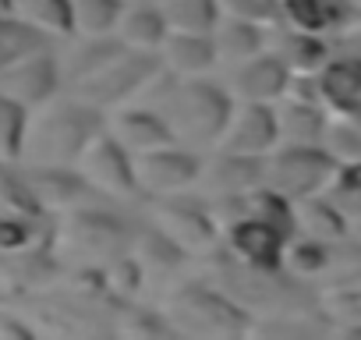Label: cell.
<instances>
[{"mask_svg": "<svg viewBox=\"0 0 361 340\" xmlns=\"http://www.w3.org/2000/svg\"><path fill=\"white\" fill-rule=\"evenodd\" d=\"M32 329L25 326V322H18V319H11V315H4L0 312V336H29Z\"/></svg>", "mask_w": 361, "mask_h": 340, "instance_id": "1f68e13d", "label": "cell"}, {"mask_svg": "<svg viewBox=\"0 0 361 340\" xmlns=\"http://www.w3.org/2000/svg\"><path fill=\"white\" fill-rule=\"evenodd\" d=\"M106 128H110L135 156L177 142V131H173V124L166 121V114L149 110V107H121Z\"/></svg>", "mask_w": 361, "mask_h": 340, "instance_id": "7c38bea8", "label": "cell"}, {"mask_svg": "<svg viewBox=\"0 0 361 340\" xmlns=\"http://www.w3.org/2000/svg\"><path fill=\"white\" fill-rule=\"evenodd\" d=\"M117 36L131 47V50H152L159 54L166 36H170V22L159 8V0H135L131 8H124Z\"/></svg>", "mask_w": 361, "mask_h": 340, "instance_id": "9a60e30c", "label": "cell"}, {"mask_svg": "<svg viewBox=\"0 0 361 340\" xmlns=\"http://www.w3.org/2000/svg\"><path fill=\"white\" fill-rule=\"evenodd\" d=\"M322 145L336 156L340 166H361V124H357V121L343 117V121L329 124Z\"/></svg>", "mask_w": 361, "mask_h": 340, "instance_id": "f1b7e54d", "label": "cell"}, {"mask_svg": "<svg viewBox=\"0 0 361 340\" xmlns=\"http://www.w3.org/2000/svg\"><path fill=\"white\" fill-rule=\"evenodd\" d=\"M25 131H29V107L15 103L0 92V163H18L25 152Z\"/></svg>", "mask_w": 361, "mask_h": 340, "instance_id": "603a6c76", "label": "cell"}, {"mask_svg": "<svg viewBox=\"0 0 361 340\" xmlns=\"http://www.w3.org/2000/svg\"><path fill=\"white\" fill-rule=\"evenodd\" d=\"M350 4H354V8H361V0H350Z\"/></svg>", "mask_w": 361, "mask_h": 340, "instance_id": "e575fe53", "label": "cell"}, {"mask_svg": "<svg viewBox=\"0 0 361 340\" xmlns=\"http://www.w3.org/2000/svg\"><path fill=\"white\" fill-rule=\"evenodd\" d=\"M47 32L32 29L29 22L22 18H0V71L8 64H15L18 57L25 54H36V50H47Z\"/></svg>", "mask_w": 361, "mask_h": 340, "instance_id": "484cf974", "label": "cell"}, {"mask_svg": "<svg viewBox=\"0 0 361 340\" xmlns=\"http://www.w3.org/2000/svg\"><path fill=\"white\" fill-rule=\"evenodd\" d=\"M227 245H231V252L241 255L255 273H276V269L287 262L290 234L280 231L276 224L262 220V217L241 213V217L231 220V227H227Z\"/></svg>", "mask_w": 361, "mask_h": 340, "instance_id": "52a82bcc", "label": "cell"}, {"mask_svg": "<svg viewBox=\"0 0 361 340\" xmlns=\"http://www.w3.org/2000/svg\"><path fill=\"white\" fill-rule=\"evenodd\" d=\"M163 64L180 75V78H195V75H209L220 64V47L213 32H185V29H170L166 43H163Z\"/></svg>", "mask_w": 361, "mask_h": 340, "instance_id": "4fadbf2b", "label": "cell"}, {"mask_svg": "<svg viewBox=\"0 0 361 340\" xmlns=\"http://www.w3.org/2000/svg\"><path fill=\"white\" fill-rule=\"evenodd\" d=\"M163 54L152 50H124L117 61H110L103 71H96L92 78L75 85V96L106 110V107H124L128 99H135L145 85H152V78L163 71Z\"/></svg>", "mask_w": 361, "mask_h": 340, "instance_id": "277c9868", "label": "cell"}, {"mask_svg": "<svg viewBox=\"0 0 361 340\" xmlns=\"http://www.w3.org/2000/svg\"><path fill=\"white\" fill-rule=\"evenodd\" d=\"M75 166H78V174L89 181V188H99V192H106L114 199L142 195L138 170H135V152L110 128H103L89 142V149L82 152V159Z\"/></svg>", "mask_w": 361, "mask_h": 340, "instance_id": "5b68a950", "label": "cell"}, {"mask_svg": "<svg viewBox=\"0 0 361 340\" xmlns=\"http://www.w3.org/2000/svg\"><path fill=\"white\" fill-rule=\"evenodd\" d=\"M294 82V68L280 57V50H262L252 61H241L234 71V96L241 103H280Z\"/></svg>", "mask_w": 361, "mask_h": 340, "instance_id": "9c48e42d", "label": "cell"}, {"mask_svg": "<svg viewBox=\"0 0 361 340\" xmlns=\"http://www.w3.org/2000/svg\"><path fill=\"white\" fill-rule=\"evenodd\" d=\"M287 266L301 277H315L322 269L333 266V255H329V245L322 238H298L287 245Z\"/></svg>", "mask_w": 361, "mask_h": 340, "instance_id": "83f0119b", "label": "cell"}, {"mask_svg": "<svg viewBox=\"0 0 361 340\" xmlns=\"http://www.w3.org/2000/svg\"><path fill=\"white\" fill-rule=\"evenodd\" d=\"M343 54H350V57H357V61H361V32H357V36H350V40L343 43Z\"/></svg>", "mask_w": 361, "mask_h": 340, "instance_id": "836d02e7", "label": "cell"}, {"mask_svg": "<svg viewBox=\"0 0 361 340\" xmlns=\"http://www.w3.org/2000/svg\"><path fill=\"white\" fill-rule=\"evenodd\" d=\"M216 47H220V57L224 61H252L255 54L266 50V25L262 22H248V18H220L216 25Z\"/></svg>", "mask_w": 361, "mask_h": 340, "instance_id": "d6986e66", "label": "cell"}, {"mask_svg": "<svg viewBox=\"0 0 361 340\" xmlns=\"http://www.w3.org/2000/svg\"><path fill=\"white\" fill-rule=\"evenodd\" d=\"M22 178L43 210H68L89 188V181L71 166H29L22 170Z\"/></svg>", "mask_w": 361, "mask_h": 340, "instance_id": "5bb4252c", "label": "cell"}, {"mask_svg": "<svg viewBox=\"0 0 361 340\" xmlns=\"http://www.w3.org/2000/svg\"><path fill=\"white\" fill-rule=\"evenodd\" d=\"M159 8L170 29H185V32H216L224 18L220 0H159Z\"/></svg>", "mask_w": 361, "mask_h": 340, "instance_id": "7402d4cb", "label": "cell"}, {"mask_svg": "<svg viewBox=\"0 0 361 340\" xmlns=\"http://www.w3.org/2000/svg\"><path fill=\"white\" fill-rule=\"evenodd\" d=\"M166 227H170V234L177 231V227H185V234L180 238H188L192 245H206V241H213V220L206 217V210H192V206H180V202H173L170 206V213H166Z\"/></svg>", "mask_w": 361, "mask_h": 340, "instance_id": "f546056e", "label": "cell"}, {"mask_svg": "<svg viewBox=\"0 0 361 340\" xmlns=\"http://www.w3.org/2000/svg\"><path fill=\"white\" fill-rule=\"evenodd\" d=\"M18 18L47 36H78L71 0H18Z\"/></svg>", "mask_w": 361, "mask_h": 340, "instance_id": "44dd1931", "label": "cell"}, {"mask_svg": "<svg viewBox=\"0 0 361 340\" xmlns=\"http://www.w3.org/2000/svg\"><path fill=\"white\" fill-rule=\"evenodd\" d=\"M336 156L326 145H290L280 142L269 152V178L266 185H273L276 192H283L294 202L315 199L333 178H336Z\"/></svg>", "mask_w": 361, "mask_h": 340, "instance_id": "3957f363", "label": "cell"}, {"mask_svg": "<svg viewBox=\"0 0 361 340\" xmlns=\"http://www.w3.org/2000/svg\"><path fill=\"white\" fill-rule=\"evenodd\" d=\"M0 18H18V0H0Z\"/></svg>", "mask_w": 361, "mask_h": 340, "instance_id": "d6a6232c", "label": "cell"}, {"mask_svg": "<svg viewBox=\"0 0 361 340\" xmlns=\"http://www.w3.org/2000/svg\"><path fill=\"white\" fill-rule=\"evenodd\" d=\"M135 170H138L142 195H177L202 178V159L192 149H180L173 142V145L138 152Z\"/></svg>", "mask_w": 361, "mask_h": 340, "instance_id": "8992f818", "label": "cell"}, {"mask_svg": "<svg viewBox=\"0 0 361 340\" xmlns=\"http://www.w3.org/2000/svg\"><path fill=\"white\" fill-rule=\"evenodd\" d=\"M103 128L106 124L99 107L75 96L68 103L39 110V117H29L22 159L29 166H75Z\"/></svg>", "mask_w": 361, "mask_h": 340, "instance_id": "6da1fadb", "label": "cell"}, {"mask_svg": "<svg viewBox=\"0 0 361 340\" xmlns=\"http://www.w3.org/2000/svg\"><path fill=\"white\" fill-rule=\"evenodd\" d=\"M276 114H280V138L283 142H290V145H322L326 142L329 121L322 114V103L283 96Z\"/></svg>", "mask_w": 361, "mask_h": 340, "instance_id": "2e32d148", "label": "cell"}, {"mask_svg": "<svg viewBox=\"0 0 361 340\" xmlns=\"http://www.w3.org/2000/svg\"><path fill=\"white\" fill-rule=\"evenodd\" d=\"M0 213H8V217H29V220H39V213H43V206L29 192L25 178L22 174H11L8 163H0Z\"/></svg>", "mask_w": 361, "mask_h": 340, "instance_id": "4316f807", "label": "cell"}, {"mask_svg": "<svg viewBox=\"0 0 361 340\" xmlns=\"http://www.w3.org/2000/svg\"><path fill=\"white\" fill-rule=\"evenodd\" d=\"M75 4V29L82 36H114L124 15V0H71Z\"/></svg>", "mask_w": 361, "mask_h": 340, "instance_id": "d4e9b609", "label": "cell"}, {"mask_svg": "<svg viewBox=\"0 0 361 340\" xmlns=\"http://www.w3.org/2000/svg\"><path fill=\"white\" fill-rule=\"evenodd\" d=\"M220 11L227 18H248V22H262V25L280 22L276 0H220Z\"/></svg>", "mask_w": 361, "mask_h": 340, "instance_id": "4dcf8cb0", "label": "cell"}, {"mask_svg": "<svg viewBox=\"0 0 361 340\" xmlns=\"http://www.w3.org/2000/svg\"><path fill=\"white\" fill-rule=\"evenodd\" d=\"M124 50H128V43L121 36H85V43L68 57V68H61V71L71 85H78V82L92 78L96 71H103L110 61H117Z\"/></svg>", "mask_w": 361, "mask_h": 340, "instance_id": "ffe728a7", "label": "cell"}, {"mask_svg": "<svg viewBox=\"0 0 361 340\" xmlns=\"http://www.w3.org/2000/svg\"><path fill=\"white\" fill-rule=\"evenodd\" d=\"M43 255L36 248L22 252H0V294H18L29 284H39L43 277Z\"/></svg>", "mask_w": 361, "mask_h": 340, "instance_id": "cb8c5ba5", "label": "cell"}, {"mask_svg": "<svg viewBox=\"0 0 361 340\" xmlns=\"http://www.w3.org/2000/svg\"><path fill=\"white\" fill-rule=\"evenodd\" d=\"M61 78H64V71L54 61V54L36 50V54H25V57H18L15 64H8L4 71H0V92L11 96L22 107H29V110H39L54 99Z\"/></svg>", "mask_w": 361, "mask_h": 340, "instance_id": "ba28073f", "label": "cell"}, {"mask_svg": "<svg viewBox=\"0 0 361 340\" xmlns=\"http://www.w3.org/2000/svg\"><path fill=\"white\" fill-rule=\"evenodd\" d=\"M269 178V156H252V152H227L213 170V188L224 195H248L262 188Z\"/></svg>", "mask_w": 361, "mask_h": 340, "instance_id": "e0dca14e", "label": "cell"}, {"mask_svg": "<svg viewBox=\"0 0 361 340\" xmlns=\"http://www.w3.org/2000/svg\"><path fill=\"white\" fill-rule=\"evenodd\" d=\"M280 4V22L290 29L305 32H343L361 22V8H354L350 0H276Z\"/></svg>", "mask_w": 361, "mask_h": 340, "instance_id": "8fae6325", "label": "cell"}, {"mask_svg": "<svg viewBox=\"0 0 361 340\" xmlns=\"http://www.w3.org/2000/svg\"><path fill=\"white\" fill-rule=\"evenodd\" d=\"M280 142H283L280 114L273 103H241V110L234 114V121L224 135L227 152H252V156H269Z\"/></svg>", "mask_w": 361, "mask_h": 340, "instance_id": "30bf717a", "label": "cell"}, {"mask_svg": "<svg viewBox=\"0 0 361 340\" xmlns=\"http://www.w3.org/2000/svg\"><path fill=\"white\" fill-rule=\"evenodd\" d=\"M280 57L294 68V75H319L329 61H333V43L319 32H305V29H290L280 40Z\"/></svg>", "mask_w": 361, "mask_h": 340, "instance_id": "ac0fdd59", "label": "cell"}, {"mask_svg": "<svg viewBox=\"0 0 361 340\" xmlns=\"http://www.w3.org/2000/svg\"><path fill=\"white\" fill-rule=\"evenodd\" d=\"M234 92L220 89L216 82H209L206 75L185 78L180 85H173L163 99V114L177 131V142H192V145H216L224 142L238 107H234Z\"/></svg>", "mask_w": 361, "mask_h": 340, "instance_id": "7a4b0ae2", "label": "cell"}]
</instances>
